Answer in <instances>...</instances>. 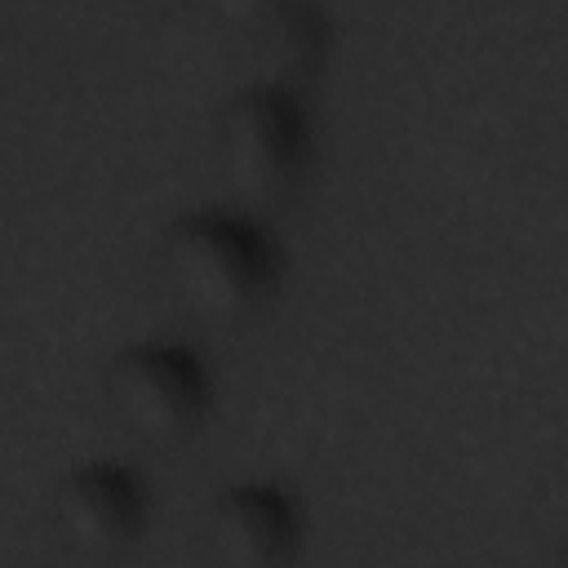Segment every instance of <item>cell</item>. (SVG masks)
<instances>
[{
  "mask_svg": "<svg viewBox=\"0 0 568 568\" xmlns=\"http://www.w3.org/2000/svg\"><path fill=\"white\" fill-rule=\"evenodd\" d=\"M209 18L226 22V27H253L257 18H266L280 0H195Z\"/></svg>",
  "mask_w": 568,
  "mask_h": 568,
  "instance_id": "obj_7",
  "label": "cell"
},
{
  "mask_svg": "<svg viewBox=\"0 0 568 568\" xmlns=\"http://www.w3.org/2000/svg\"><path fill=\"white\" fill-rule=\"evenodd\" d=\"M306 111L293 89L253 80L213 124V160L240 204H275L306 169Z\"/></svg>",
  "mask_w": 568,
  "mask_h": 568,
  "instance_id": "obj_2",
  "label": "cell"
},
{
  "mask_svg": "<svg viewBox=\"0 0 568 568\" xmlns=\"http://www.w3.org/2000/svg\"><path fill=\"white\" fill-rule=\"evenodd\" d=\"M209 550L231 568H275L293 559L302 515L288 488L271 479H244L222 488L204 515Z\"/></svg>",
  "mask_w": 568,
  "mask_h": 568,
  "instance_id": "obj_5",
  "label": "cell"
},
{
  "mask_svg": "<svg viewBox=\"0 0 568 568\" xmlns=\"http://www.w3.org/2000/svg\"><path fill=\"white\" fill-rule=\"evenodd\" d=\"M53 528L84 555H111L129 546L146 524V484L120 462L75 466L53 488Z\"/></svg>",
  "mask_w": 568,
  "mask_h": 568,
  "instance_id": "obj_4",
  "label": "cell"
},
{
  "mask_svg": "<svg viewBox=\"0 0 568 568\" xmlns=\"http://www.w3.org/2000/svg\"><path fill=\"white\" fill-rule=\"evenodd\" d=\"M253 31L266 84L293 89L324 62V18L302 0H280L266 18L253 22Z\"/></svg>",
  "mask_w": 568,
  "mask_h": 568,
  "instance_id": "obj_6",
  "label": "cell"
},
{
  "mask_svg": "<svg viewBox=\"0 0 568 568\" xmlns=\"http://www.w3.org/2000/svg\"><path fill=\"white\" fill-rule=\"evenodd\" d=\"M102 395L129 435L146 444H178L200 426L209 408V373L191 346L146 337L111 355Z\"/></svg>",
  "mask_w": 568,
  "mask_h": 568,
  "instance_id": "obj_3",
  "label": "cell"
},
{
  "mask_svg": "<svg viewBox=\"0 0 568 568\" xmlns=\"http://www.w3.org/2000/svg\"><path fill=\"white\" fill-rule=\"evenodd\" d=\"M155 266L178 311L204 324H240L271 297L280 248L253 217L200 209L164 231Z\"/></svg>",
  "mask_w": 568,
  "mask_h": 568,
  "instance_id": "obj_1",
  "label": "cell"
}]
</instances>
